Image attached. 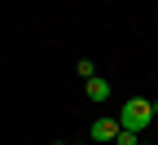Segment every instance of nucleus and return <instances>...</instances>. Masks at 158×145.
<instances>
[{"instance_id":"nucleus-6","label":"nucleus","mask_w":158,"mask_h":145,"mask_svg":"<svg viewBox=\"0 0 158 145\" xmlns=\"http://www.w3.org/2000/svg\"><path fill=\"white\" fill-rule=\"evenodd\" d=\"M154 119H158V101H154Z\"/></svg>"},{"instance_id":"nucleus-8","label":"nucleus","mask_w":158,"mask_h":145,"mask_svg":"<svg viewBox=\"0 0 158 145\" xmlns=\"http://www.w3.org/2000/svg\"><path fill=\"white\" fill-rule=\"evenodd\" d=\"M136 145H141V141H136Z\"/></svg>"},{"instance_id":"nucleus-4","label":"nucleus","mask_w":158,"mask_h":145,"mask_svg":"<svg viewBox=\"0 0 158 145\" xmlns=\"http://www.w3.org/2000/svg\"><path fill=\"white\" fill-rule=\"evenodd\" d=\"M75 70H79V75H84V79H92V75H97V66H92V62H88V57H79V66H75Z\"/></svg>"},{"instance_id":"nucleus-2","label":"nucleus","mask_w":158,"mask_h":145,"mask_svg":"<svg viewBox=\"0 0 158 145\" xmlns=\"http://www.w3.org/2000/svg\"><path fill=\"white\" fill-rule=\"evenodd\" d=\"M114 136H118V119H97V123H92V141L114 145Z\"/></svg>"},{"instance_id":"nucleus-5","label":"nucleus","mask_w":158,"mask_h":145,"mask_svg":"<svg viewBox=\"0 0 158 145\" xmlns=\"http://www.w3.org/2000/svg\"><path fill=\"white\" fill-rule=\"evenodd\" d=\"M114 145H136V132H127V128H118V136H114Z\"/></svg>"},{"instance_id":"nucleus-3","label":"nucleus","mask_w":158,"mask_h":145,"mask_svg":"<svg viewBox=\"0 0 158 145\" xmlns=\"http://www.w3.org/2000/svg\"><path fill=\"white\" fill-rule=\"evenodd\" d=\"M84 88H88V97L97 101V106H106V101H110V84H106L101 75H92V79H84Z\"/></svg>"},{"instance_id":"nucleus-7","label":"nucleus","mask_w":158,"mask_h":145,"mask_svg":"<svg viewBox=\"0 0 158 145\" xmlns=\"http://www.w3.org/2000/svg\"><path fill=\"white\" fill-rule=\"evenodd\" d=\"M53 145H66V141H53Z\"/></svg>"},{"instance_id":"nucleus-1","label":"nucleus","mask_w":158,"mask_h":145,"mask_svg":"<svg viewBox=\"0 0 158 145\" xmlns=\"http://www.w3.org/2000/svg\"><path fill=\"white\" fill-rule=\"evenodd\" d=\"M149 123H154V101H145V97H132L127 106L118 110V128H127V132H136V136H141Z\"/></svg>"}]
</instances>
